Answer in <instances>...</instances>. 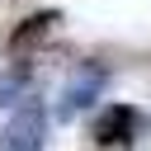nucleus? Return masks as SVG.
Instances as JSON below:
<instances>
[{
  "label": "nucleus",
  "mask_w": 151,
  "mask_h": 151,
  "mask_svg": "<svg viewBox=\"0 0 151 151\" xmlns=\"http://www.w3.org/2000/svg\"><path fill=\"white\" fill-rule=\"evenodd\" d=\"M132 132H137V109H127V104L99 109V118H94V142H99V146H118V142H127Z\"/></svg>",
  "instance_id": "obj_3"
},
{
  "label": "nucleus",
  "mask_w": 151,
  "mask_h": 151,
  "mask_svg": "<svg viewBox=\"0 0 151 151\" xmlns=\"http://www.w3.org/2000/svg\"><path fill=\"white\" fill-rule=\"evenodd\" d=\"M61 24V14L57 9H38V14H28L14 33H9V52H24V47H33V42H42L52 28Z\"/></svg>",
  "instance_id": "obj_4"
},
{
  "label": "nucleus",
  "mask_w": 151,
  "mask_h": 151,
  "mask_svg": "<svg viewBox=\"0 0 151 151\" xmlns=\"http://www.w3.org/2000/svg\"><path fill=\"white\" fill-rule=\"evenodd\" d=\"M24 90H28V61H19V66L0 71V109L24 104Z\"/></svg>",
  "instance_id": "obj_5"
},
{
  "label": "nucleus",
  "mask_w": 151,
  "mask_h": 151,
  "mask_svg": "<svg viewBox=\"0 0 151 151\" xmlns=\"http://www.w3.org/2000/svg\"><path fill=\"white\" fill-rule=\"evenodd\" d=\"M99 85H104V66L85 61V66L66 80V90H61V99H57V118H61V123H66V118H76L90 99H99Z\"/></svg>",
  "instance_id": "obj_2"
},
{
  "label": "nucleus",
  "mask_w": 151,
  "mask_h": 151,
  "mask_svg": "<svg viewBox=\"0 0 151 151\" xmlns=\"http://www.w3.org/2000/svg\"><path fill=\"white\" fill-rule=\"evenodd\" d=\"M42 127H47V113L33 104V99H24L19 104V113L5 123V132H0V151H38L42 146Z\"/></svg>",
  "instance_id": "obj_1"
}]
</instances>
